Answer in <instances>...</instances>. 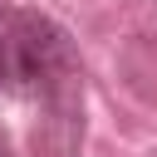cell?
I'll list each match as a JSON object with an SVG mask.
<instances>
[{
    "mask_svg": "<svg viewBox=\"0 0 157 157\" xmlns=\"http://www.w3.org/2000/svg\"><path fill=\"white\" fill-rule=\"evenodd\" d=\"M10 83L44 113V123L34 128V142L54 157H74V147L83 137V64L59 20H49L39 10H15Z\"/></svg>",
    "mask_w": 157,
    "mask_h": 157,
    "instance_id": "cell-1",
    "label": "cell"
},
{
    "mask_svg": "<svg viewBox=\"0 0 157 157\" xmlns=\"http://www.w3.org/2000/svg\"><path fill=\"white\" fill-rule=\"evenodd\" d=\"M10 25H15V15L0 10V88L10 83Z\"/></svg>",
    "mask_w": 157,
    "mask_h": 157,
    "instance_id": "cell-2",
    "label": "cell"
},
{
    "mask_svg": "<svg viewBox=\"0 0 157 157\" xmlns=\"http://www.w3.org/2000/svg\"><path fill=\"white\" fill-rule=\"evenodd\" d=\"M0 157H15V152H10V147H5V142H0Z\"/></svg>",
    "mask_w": 157,
    "mask_h": 157,
    "instance_id": "cell-3",
    "label": "cell"
}]
</instances>
